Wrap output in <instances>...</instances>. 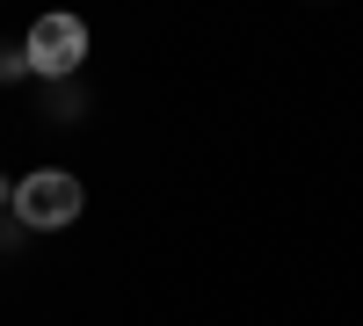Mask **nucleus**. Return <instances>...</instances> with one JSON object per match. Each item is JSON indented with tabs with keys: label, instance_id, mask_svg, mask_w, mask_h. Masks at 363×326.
Instances as JSON below:
<instances>
[{
	"label": "nucleus",
	"instance_id": "obj_1",
	"mask_svg": "<svg viewBox=\"0 0 363 326\" xmlns=\"http://www.w3.org/2000/svg\"><path fill=\"white\" fill-rule=\"evenodd\" d=\"M80 182L73 174H58V167H37V174H22L15 182V218L29 225V232H66L73 218H80Z\"/></svg>",
	"mask_w": 363,
	"mask_h": 326
},
{
	"label": "nucleus",
	"instance_id": "obj_2",
	"mask_svg": "<svg viewBox=\"0 0 363 326\" xmlns=\"http://www.w3.org/2000/svg\"><path fill=\"white\" fill-rule=\"evenodd\" d=\"M22 51H29V73L66 80V73H80V58H87V22L66 15V8H51V15L29 22V44Z\"/></svg>",
	"mask_w": 363,
	"mask_h": 326
}]
</instances>
